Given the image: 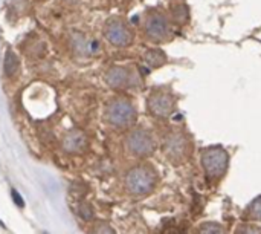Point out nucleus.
I'll return each mask as SVG.
<instances>
[{
  "mask_svg": "<svg viewBox=\"0 0 261 234\" xmlns=\"http://www.w3.org/2000/svg\"><path fill=\"white\" fill-rule=\"evenodd\" d=\"M158 175L150 166H136L125 175V187L135 196H145L153 192Z\"/></svg>",
  "mask_w": 261,
  "mask_h": 234,
  "instance_id": "f257e3e1",
  "label": "nucleus"
},
{
  "mask_svg": "<svg viewBox=\"0 0 261 234\" xmlns=\"http://www.w3.org/2000/svg\"><path fill=\"white\" fill-rule=\"evenodd\" d=\"M72 49L80 54V55H87V54H92L93 52V48H92V43H89L86 40V37L81 34V32H73L72 34Z\"/></svg>",
  "mask_w": 261,
  "mask_h": 234,
  "instance_id": "9b49d317",
  "label": "nucleus"
},
{
  "mask_svg": "<svg viewBox=\"0 0 261 234\" xmlns=\"http://www.w3.org/2000/svg\"><path fill=\"white\" fill-rule=\"evenodd\" d=\"M125 144H127L128 152L138 158H148L154 153V149H156L153 135L147 129H142V127L133 129L128 133Z\"/></svg>",
  "mask_w": 261,
  "mask_h": 234,
  "instance_id": "20e7f679",
  "label": "nucleus"
},
{
  "mask_svg": "<svg viewBox=\"0 0 261 234\" xmlns=\"http://www.w3.org/2000/svg\"><path fill=\"white\" fill-rule=\"evenodd\" d=\"M43 234H47V233H43Z\"/></svg>",
  "mask_w": 261,
  "mask_h": 234,
  "instance_id": "4be33fe9",
  "label": "nucleus"
},
{
  "mask_svg": "<svg viewBox=\"0 0 261 234\" xmlns=\"http://www.w3.org/2000/svg\"><path fill=\"white\" fill-rule=\"evenodd\" d=\"M64 2H67V3H70V5H75L78 0H64Z\"/></svg>",
  "mask_w": 261,
  "mask_h": 234,
  "instance_id": "412c9836",
  "label": "nucleus"
},
{
  "mask_svg": "<svg viewBox=\"0 0 261 234\" xmlns=\"http://www.w3.org/2000/svg\"><path fill=\"white\" fill-rule=\"evenodd\" d=\"M147 106L153 116L164 120V118H168L174 112L176 100L170 90L158 89L153 93H150V97L147 100Z\"/></svg>",
  "mask_w": 261,
  "mask_h": 234,
  "instance_id": "0eeeda50",
  "label": "nucleus"
},
{
  "mask_svg": "<svg viewBox=\"0 0 261 234\" xmlns=\"http://www.w3.org/2000/svg\"><path fill=\"white\" fill-rule=\"evenodd\" d=\"M86 147H87V138L78 129L70 130L63 139V149L67 153H81V152H84Z\"/></svg>",
  "mask_w": 261,
  "mask_h": 234,
  "instance_id": "9d476101",
  "label": "nucleus"
},
{
  "mask_svg": "<svg viewBox=\"0 0 261 234\" xmlns=\"http://www.w3.org/2000/svg\"><path fill=\"white\" fill-rule=\"evenodd\" d=\"M246 218H249L252 221H261V196L257 198V199H254L252 204L248 207Z\"/></svg>",
  "mask_w": 261,
  "mask_h": 234,
  "instance_id": "2eb2a0df",
  "label": "nucleus"
},
{
  "mask_svg": "<svg viewBox=\"0 0 261 234\" xmlns=\"http://www.w3.org/2000/svg\"><path fill=\"white\" fill-rule=\"evenodd\" d=\"M234 234H261V227H255V225H248L243 224L240 225Z\"/></svg>",
  "mask_w": 261,
  "mask_h": 234,
  "instance_id": "f3484780",
  "label": "nucleus"
},
{
  "mask_svg": "<svg viewBox=\"0 0 261 234\" xmlns=\"http://www.w3.org/2000/svg\"><path fill=\"white\" fill-rule=\"evenodd\" d=\"M229 164L228 152L222 147H210L202 153V166L206 176L213 181H217L225 176Z\"/></svg>",
  "mask_w": 261,
  "mask_h": 234,
  "instance_id": "7ed1b4c3",
  "label": "nucleus"
},
{
  "mask_svg": "<svg viewBox=\"0 0 261 234\" xmlns=\"http://www.w3.org/2000/svg\"><path fill=\"white\" fill-rule=\"evenodd\" d=\"M132 28L121 18H110L106 25V38L116 48H127L133 43Z\"/></svg>",
  "mask_w": 261,
  "mask_h": 234,
  "instance_id": "6e6552de",
  "label": "nucleus"
},
{
  "mask_svg": "<svg viewBox=\"0 0 261 234\" xmlns=\"http://www.w3.org/2000/svg\"><path fill=\"white\" fill-rule=\"evenodd\" d=\"M18 67H20V60L17 54L12 51H8L5 55V61H3V69H5L6 77H14L18 72Z\"/></svg>",
  "mask_w": 261,
  "mask_h": 234,
  "instance_id": "4468645a",
  "label": "nucleus"
},
{
  "mask_svg": "<svg viewBox=\"0 0 261 234\" xmlns=\"http://www.w3.org/2000/svg\"><path fill=\"white\" fill-rule=\"evenodd\" d=\"M80 216L84 219V221H90L93 218V210L89 204H83L80 207Z\"/></svg>",
  "mask_w": 261,
  "mask_h": 234,
  "instance_id": "a211bd4d",
  "label": "nucleus"
},
{
  "mask_svg": "<svg viewBox=\"0 0 261 234\" xmlns=\"http://www.w3.org/2000/svg\"><path fill=\"white\" fill-rule=\"evenodd\" d=\"M139 81V77L136 72L125 66H113L106 74V83L112 89H127L136 86Z\"/></svg>",
  "mask_w": 261,
  "mask_h": 234,
  "instance_id": "1a4fd4ad",
  "label": "nucleus"
},
{
  "mask_svg": "<svg viewBox=\"0 0 261 234\" xmlns=\"http://www.w3.org/2000/svg\"><path fill=\"white\" fill-rule=\"evenodd\" d=\"M145 35L154 43H164L171 37V25L164 12L151 11L144 25Z\"/></svg>",
  "mask_w": 261,
  "mask_h": 234,
  "instance_id": "39448f33",
  "label": "nucleus"
},
{
  "mask_svg": "<svg viewBox=\"0 0 261 234\" xmlns=\"http://www.w3.org/2000/svg\"><path fill=\"white\" fill-rule=\"evenodd\" d=\"M197 234H225V230H223L219 224L208 222V224H203V225L197 230Z\"/></svg>",
  "mask_w": 261,
  "mask_h": 234,
  "instance_id": "dca6fc26",
  "label": "nucleus"
},
{
  "mask_svg": "<svg viewBox=\"0 0 261 234\" xmlns=\"http://www.w3.org/2000/svg\"><path fill=\"white\" fill-rule=\"evenodd\" d=\"M171 17L177 25H187L190 21V9L187 3H176L171 8Z\"/></svg>",
  "mask_w": 261,
  "mask_h": 234,
  "instance_id": "ddd939ff",
  "label": "nucleus"
},
{
  "mask_svg": "<svg viewBox=\"0 0 261 234\" xmlns=\"http://www.w3.org/2000/svg\"><path fill=\"white\" fill-rule=\"evenodd\" d=\"M11 198H12V201H14V204H15L17 207H20V208H23V207H24L23 196H21L15 189H11Z\"/></svg>",
  "mask_w": 261,
  "mask_h": 234,
  "instance_id": "6ab92c4d",
  "label": "nucleus"
},
{
  "mask_svg": "<svg viewBox=\"0 0 261 234\" xmlns=\"http://www.w3.org/2000/svg\"><path fill=\"white\" fill-rule=\"evenodd\" d=\"M95 234H116L113 231V228L112 227H109V225H99L96 230H95Z\"/></svg>",
  "mask_w": 261,
  "mask_h": 234,
  "instance_id": "aec40b11",
  "label": "nucleus"
},
{
  "mask_svg": "<svg viewBox=\"0 0 261 234\" xmlns=\"http://www.w3.org/2000/svg\"><path fill=\"white\" fill-rule=\"evenodd\" d=\"M164 152L174 164H179V162L185 161L191 153L190 138L184 132L170 133L164 141Z\"/></svg>",
  "mask_w": 261,
  "mask_h": 234,
  "instance_id": "423d86ee",
  "label": "nucleus"
},
{
  "mask_svg": "<svg viewBox=\"0 0 261 234\" xmlns=\"http://www.w3.org/2000/svg\"><path fill=\"white\" fill-rule=\"evenodd\" d=\"M106 120L110 126H113L116 129L130 127L136 121V109L128 100L116 98L107 106Z\"/></svg>",
  "mask_w": 261,
  "mask_h": 234,
  "instance_id": "f03ea898",
  "label": "nucleus"
},
{
  "mask_svg": "<svg viewBox=\"0 0 261 234\" xmlns=\"http://www.w3.org/2000/svg\"><path fill=\"white\" fill-rule=\"evenodd\" d=\"M144 60L150 67H161L167 63V55L161 49H148L144 55Z\"/></svg>",
  "mask_w": 261,
  "mask_h": 234,
  "instance_id": "f8f14e48",
  "label": "nucleus"
}]
</instances>
